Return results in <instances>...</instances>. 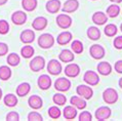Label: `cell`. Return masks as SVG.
<instances>
[{
	"instance_id": "cell-1",
	"label": "cell",
	"mask_w": 122,
	"mask_h": 121,
	"mask_svg": "<svg viewBox=\"0 0 122 121\" xmlns=\"http://www.w3.org/2000/svg\"><path fill=\"white\" fill-rule=\"evenodd\" d=\"M37 43H38V46L42 49H49L51 48L56 43V39L51 34L49 33H43L38 37V40H37Z\"/></svg>"
},
{
	"instance_id": "cell-2",
	"label": "cell",
	"mask_w": 122,
	"mask_h": 121,
	"mask_svg": "<svg viewBox=\"0 0 122 121\" xmlns=\"http://www.w3.org/2000/svg\"><path fill=\"white\" fill-rule=\"evenodd\" d=\"M118 92L113 87H108L103 92V100L107 105H113L118 101Z\"/></svg>"
},
{
	"instance_id": "cell-3",
	"label": "cell",
	"mask_w": 122,
	"mask_h": 121,
	"mask_svg": "<svg viewBox=\"0 0 122 121\" xmlns=\"http://www.w3.org/2000/svg\"><path fill=\"white\" fill-rule=\"evenodd\" d=\"M45 66H46L45 59L41 55L34 56L29 63V67H30V69H31V71H33V72L42 71V70L45 68Z\"/></svg>"
},
{
	"instance_id": "cell-4",
	"label": "cell",
	"mask_w": 122,
	"mask_h": 121,
	"mask_svg": "<svg viewBox=\"0 0 122 121\" xmlns=\"http://www.w3.org/2000/svg\"><path fill=\"white\" fill-rule=\"evenodd\" d=\"M56 25L59 28L63 29V30H67L72 26L73 20L69 15H67V13L64 12V13L57 15L56 19Z\"/></svg>"
},
{
	"instance_id": "cell-5",
	"label": "cell",
	"mask_w": 122,
	"mask_h": 121,
	"mask_svg": "<svg viewBox=\"0 0 122 121\" xmlns=\"http://www.w3.org/2000/svg\"><path fill=\"white\" fill-rule=\"evenodd\" d=\"M83 81L89 86H97L100 83V76L99 73L88 70L84 73L83 75Z\"/></svg>"
},
{
	"instance_id": "cell-6",
	"label": "cell",
	"mask_w": 122,
	"mask_h": 121,
	"mask_svg": "<svg viewBox=\"0 0 122 121\" xmlns=\"http://www.w3.org/2000/svg\"><path fill=\"white\" fill-rule=\"evenodd\" d=\"M46 69H47V72H48L50 75L52 76H57L60 75L63 71V67H62V64H61L57 60H50L46 65Z\"/></svg>"
},
{
	"instance_id": "cell-7",
	"label": "cell",
	"mask_w": 122,
	"mask_h": 121,
	"mask_svg": "<svg viewBox=\"0 0 122 121\" xmlns=\"http://www.w3.org/2000/svg\"><path fill=\"white\" fill-rule=\"evenodd\" d=\"M71 85H72V83L68 78L66 77H60V78H57L56 81H55V86L56 90L60 92H66L68 91L70 88H71Z\"/></svg>"
},
{
	"instance_id": "cell-8",
	"label": "cell",
	"mask_w": 122,
	"mask_h": 121,
	"mask_svg": "<svg viewBox=\"0 0 122 121\" xmlns=\"http://www.w3.org/2000/svg\"><path fill=\"white\" fill-rule=\"evenodd\" d=\"M89 55L93 60H102L106 55V50L101 44H92L89 47Z\"/></svg>"
},
{
	"instance_id": "cell-9",
	"label": "cell",
	"mask_w": 122,
	"mask_h": 121,
	"mask_svg": "<svg viewBox=\"0 0 122 121\" xmlns=\"http://www.w3.org/2000/svg\"><path fill=\"white\" fill-rule=\"evenodd\" d=\"M76 92L77 95L83 97L84 100H90L93 96V89L91 88L89 85H85V84H80L76 87Z\"/></svg>"
},
{
	"instance_id": "cell-10",
	"label": "cell",
	"mask_w": 122,
	"mask_h": 121,
	"mask_svg": "<svg viewBox=\"0 0 122 121\" xmlns=\"http://www.w3.org/2000/svg\"><path fill=\"white\" fill-rule=\"evenodd\" d=\"M80 71L81 70H80L79 65L71 62L65 67L64 73H65L66 77H68V78H76L77 76H79Z\"/></svg>"
},
{
	"instance_id": "cell-11",
	"label": "cell",
	"mask_w": 122,
	"mask_h": 121,
	"mask_svg": "<svg viewBox=\"0 0 122 121\" xmlns=\"http://www.w3.org/2000/svg\"><path fill=\"white\" fill-rule=\"evenodd\" d=\"M111 115H112V111L107 106H102L100 108H97L96 110V112H94V117L99 121H104V120L109 119Z\"/></svg>"
},
{
	"instance_id": "cell-12",
	"label": "cell",
	"mask_w": 122,
	"mask_h": 121,
	"mask_svg": "<svg viewBox=\"0 0 122 121\" xmlns=\"http://www.w3.org/2000/svg\"><path fill=\"white\" fill-rule=\"evenodd\" d=\"M28 15L27 13L23 10H16L15 12H12V15L10 16L11 22L16 26H22L27 22Z\"/></svg>"
},
{
	"instance_id": "cell-13",
	"label": "cell",
	"mask_w": 122,
	"mask_h": 121,
	"mask_svg": "<svg viewBox=\"0 0 122 121\" xmlns=\"http://www.w3.org/2000/svg\"><path fill=\"white\" fill-rule=\"evenodd\" d=\"M52 84V80L50 78L49 75L47 74H43V75L39 76L37 79V85L41 90H47L51 87Z\"/></svg>"
},
{
	"instance_id": "cell-14",
	"label": "cell",
	"mask_w": 122,
	"mask_h": 121,
	"mask_svg": "<svg viewBox=\"0 0 122 121\" xmlns=\"http://www.w3.org/2000/svg\"><path fill=\"white\" fill-rule=\"evenodd\" d=\"M79 1L78 0H67L62 6V11L65 13H73L79 8Z\"/></svg>"
},
{
	"instance_id": "cell-15",
	"label": "cell",
	"mask_w": 122,
	"mask_h": 121,
	"mask_svg": "<svg viewBox=\"0 0 122 121\" xmlns=\"http://www.w3.org/2000/svg\"><path fill=\"white\" fill-rule=\"evenodd\" d=\"M35 32L31 29H26L21 33L20 35V40L24 43V44H31L35 40Z\"/></svg>"
},
{
	"instance_id": "cell-16",
	"label": "cell",
	"mask_w": 122,
	"mask_h": 121,
	"mask_svg": "<svg viewBox=\"0 0 122 121\" xmlns=\"http://www.w3.org/2000/svg\"><path fill=\"white\" fill-rule=\"evenodd\" d=\"M47 25H48V21L44 16H37V18L34 19V21L32 22V27L33 30L35 31H42V30H45Z\"/></svg>"
},
{
	"instance_id": "cell-17",
	"label": "cell",
	"mask_w": 122,
	"mask_h": 121,
	"mask_svg": "<svg viewBox=\"0 0 122 121\" xmlns=\"http://www.w3.org/2000/svg\"><path fill=\"white\" fill-rule=\"evenodd\" d=\"M61 8H62V2L60 0H48L45 4V9L47 12L51 13H57Z\"/></svg>"
},
{
	"instance_id": "cell-18",
	"label": "cell",
	"mask_w": 122,
	"mask_h": 121,
	"mask_svg": "<svg viewBox=\"0 0 122 121\" xmlns=\"http://www.w3.org/2000/svg\"><path fill=\"white\" fill-rule=\"evenodd\" d=\"M28 105L33 110H39L43 107V101L39 96L33 95L28 99Z\"/></svg>"
},
{
	"instance_id": "cell-19",
	"label": "cell",
	"mask_w": 122,
	"mask_h": 121,
	"mask_svg": "<svg viewBox=\"0 0 122 121\" xmlns=\"http://www.w3.org/2000/svg\"><path fill=\"white\" fill-rule=\"evenodd\" d=\"M112 66L109 62H101L97 64V73L102 76H109L110 74L112 73Z\"/></svg>"
},
{
	"instance_id": "cell-20",
	"label": "cell",
	"mask_w": 122,
	"mask_h": 121,
	"mask_svg": "<svg viewBox=\"0 0 122 121\" xmlns=\"http://www.w3.org/2000/svg\"><path fill=\"white\" fill-rule=\"evenodd\" d=\"M91 21L97 26H103L108 22V15L103 11H96L91 16Z\"/></svg>"
},
{
	"instance_id": "cell-21",
	"label": "cell",
	"mask_w": 122,
	"mask_h": 121,
	"mask_svg": "<svg viewBox=\"0 0 122 121\" xmlns=\"http://www.w3.org/2000/svg\"><path fill=\"white\" fill-rule=\"evenodd\" d=\"M70 104L75 107L77 110H84L87 106L86 100H84L83 97H81L79 96H73L70 99Z\"/></svg>"
},
{
	"instance_id": "cell-22",
	"label": "cell",
	"mask_w": 122,
	"mask_h": 121,
	"mask_svg": "<svg viewBox=\"0 0 122 121\" xmlns=\"http://www.w3.org/2000/svg\"><path fill=\"white\" fill-rule=\"evenodd\" d=\"M72 39H73L72 33L69 31H64L61 33V34H59V36H57V38H56V42L59 45L64 46V45L69 44V43L72 41Z\"/></svg>"
},
{
	"instance_id": "cell-23",
	"label": "cell",
	"mask_w": 122,
	"mask_h": 121,
	"mask_svg": "<svg viewBox=\"0 0 122 121\" xmlns=\"http://www.w3.org/2000/svg\"><path fill=\"white\" fill-rule=\"evenodd\" d=\"M74 59H75V55L71 49H63L62 51L60 52L59 55V60L62 63H71L73 62Z\"/></svg>"
},
{
	"instance_id": "cell-24",
	"label": "cell",
	"mask_w": 122,
	"mask_h": 121,
	"mask_svg": "<svg viewBox=\"0 0 122 121\" xmlns=\"http://www.w3.org/2000/svg\"><path fill=\"white\" fill-rule=\"evenodd\" d=\"M63 115H64V117H65L66 120H73V119H75L77 117V115H78L77 109L72 105L66 106L65 108H64Z\"/></svg>"
},
{
	"instance_id": "cell-25",
	"label": "cell",
	"mask_w": 122,
	"mask_h": 121,
	"mask_svg": "<svg viewBox=\"0 0 122 121\" xmlns=\"http://www.w3.org/2000/svg\"><path fill=\"white\" fill-rule=\"evenodd\" d=\"M30 91H31V85H30V83H28V82H23L21 84H19L15 89L16 96H21V97L28 96Z\"/></svg>"
},
{
	"instance_id": "cell-26",
	"label": "cell",
	"mask_w": 122,
	"mask_h": 121,
	"mask_svg": "<svg viewBox=\"0 0 122 121\" xmlns=\"http://www.w3.org/2000/svg\"><path fill=\"white\" fill-rule=\"evenodd\" d=\"M3 103L6 107L8 108H13L18 105L19 100H18V96L13 95V93H7L6 96H4L3 97Z\"/></svg>"
},
{
	"instance_id": "cell-27",
	"label": "cell",
	"mask_w": 122,
	"mask_h": 121,
	"mask_svg": "<svg viewBox=\"0 0 122 121\" xmlns=\"http://www.w3.org/2000/svg\"><path fill=\"white\" fill-rule=\"evenodd\" d=\"M86 35L90 40H92V41H97V40H99L101 38L102 34H101V30L97 28V27L92 26V27H89V28L87 29Z\"/></svg>"
},
{
	"instance_id": "cell-28",
	"label": "cell",
	"mask_w": 122,
	"mask_h": 121,
	"mask_svg": "<svg viewBox=\"0 0 122 121\" xmlns=\"http://www.w3.org/2000/svg\"><path fill=\"white\" fill-rule=\"evenodd\" d=\"M38 1L37 0H22V7L25 11L31 12L37 8Z\"/></svg>"
},
{
	"instance_id": "cell-29",
	"label": "cell",
	"mask_w": 122,
	"mask_h": 121,
	"mask_svg": "<svg viewBox=\"0 0 122 121\" xmlns=\"http://www.w3.org/2000/svg\"><path fill=\"white\" fill-rule=\"evenodd\" d=\"M120 11H121L120 6L117 5L116 3H113V4H111V5H109V6L107 7L106 15H108V18L114 19V18H117V16L119 15Z\"/></svg>"
},
{
	"instance_id": "cell-30",
	"label": "cell",
	"mask_w": 122,
	"mask_h": 121,
	"mask_svg": "<svg viewBox=\"0 0 122 121\" xmlns=\"http://www.w3.org/2000/svg\"><path fill=\"white\" fill-rule=\"evenodd\" d=\"M34 53H35V49L32 45L26 44L25 46H23L21 48V55L24 59H31L33 58Z\"/></svg>"
},
{
	"instance_id": "cell-31",
	"label": "cell",
	"mask_w": 122,
	"mask_h": 121,
	"mask_svg": "<svg viewBox=\"0 0 122 121\" xmlns=\"http://www.w3.org/2000/svg\"><path fill=\"white\" fill-rule=\"evenodd\" d=\"M6 62H7L9 67H16V66L20 65V63H21V58H20V55L18 53L11 52L7 55Z\"/></svg>"
},
{
	"instance_id": "cell-32",
	"label": "cell",
	"mask_w": 122,
	"mask_h": 121,
	"mask_svg": "<svg viewBox=\"0 0 122 121\" xmlns=\"http://www.w3.org/2000/svg\"><path fill=\"white\" fill-rule=\"evenodd\" d=\"M11 69L8 66H1L0 67V80L6 81V80L10 79L11 77Z\"/></svg>"
},
{
	"instance_id": "cell-33",
	"label": "cell",
	"mask_w": 122,
	"mask_h": 121,
	"mask_svg": "<svg viewBox=\"0 0 122 121\" xmlns=\"http://www.w3.org/2000/svg\"><path fill=\"white\" fill-rule=\"evenodd\" d=\"M71 50L75 55H81L84 50L83 43L80 40H74V41L71 42Z\"/></svg>"
},
{
	"instance_id": "cell-34",
	"label": "cell",
	"mask_w": 122,
	"mask_h": 121,
	"mask_svg": "<svg viewBox=\"0 0 122 121\" xmlns=\"http://www.w3.org/2000/svg\"><path fill=\"white\" fill-rule=\"evenodd\" d=\"M52 102L56 106H64L67 103V96L62 92H57L52 96Z\"/></svg>"
},
{
	"instance_id": "cell-35",
	"label": "cell",
	"mask_w": 122,
	"mask_h": 121,
	"mask_svg": "<svg viewBox=\"0 0 122 121\" xmlns=\"http://www.w3.org/2000/svg\"><path fill=\"white\" fill-rule=\"evenodd\" d=\"M117 32H118V29L116 25H114V24H108L104 28V33L107 37H114L117 34Z\"/></svg>"
},
{
	"instance_id": "cell-36",
	"label": "cell",
	"mask_w": 122,
	"mask_h": 121,
	"mask_svg": "<svg viewBox=\"0 0 122 121\" xmlns=\"http://www.w3.org/2000/svg\"><path fill=\"white\" fill-rule=\"evenodd\" d=\"M47 114H48L49 118L51 119H59L61 115H62V112H61V110L57 108V106H52L50 107V108L48 109V111H47Z\"/></svg>"
},
{
	"instance_id": "cell-37",
	"label": "cell",
	"mask_w": 122,
	"mask_h": 121,
	"mask_svg": "<svg viewBox=\"0 0 122 121\" xmlns=\"http://www.w3.org/2000/svg\"><path fill=\"white\" fill-rule=\"evenodd\" d=\"M9 24L6 20H0V35H6L9 32Z\"/></svg>"
},
{
	"instance_id": "cell-38",
	"label": "cell",
	"mask_w": 122,
	"mask_h": 121,
	"mask_svg": "<svg viewBox=\"0 0 122 121\" xmlns=\"http://www.w3.org/2000/svg\"><path fill=\"white\" fill-rule=\"evenodd\" d=\"M27 119H28L29 121H42L43 117H42V115L40 113L36 112V111H32V112H30L28 114Z\"/></svg>"
},
{
	"instance_id": "cell-39",
	"label": "cell",
	"mask_w": 122,
	"mask_h": 121,
	"mask_svg": "<svg viewBox=\"0 0 122 121\" xmlns=\"http://www.w3.org/2000/svg\"><path fill=\"white\" fill-rule=\"evenodd\" d=\"M78 119H79V121H91L92 120V115L88 111H83L79 114Z\"/></svg>"
},
{
	"instance_id": "cell-40",
	"label": "cell",
	"mask_w": 122,
	"mask_h": 121,
	"mask_svg": "<svg viewBox=\"0 0 122 121\" xmlns=\"http://www.w3.org/2000/svg\"><path fill=\"white\" fill-rule=\"evenodd\" d=\"M5 119L7 121H19L20 120V114L15 111H11L6 115Z\"/></svg>"
},
{
	"instance_id": "cell-41",
	"label": "cell",
	"mask_w": 122,
	"mask_h": 121,
	"mask_svg": "<svg viewBox=\"0 0 122 121\" xmlns=\"http://www.w3.org/2000/svg\"><path fill=\"white\" fill-rule=\"evenodd\" d=\"M113 45H114V47L118 50L122 49V36H117L116 38L114 39Z\"/></svg>"
},
{
	"instance_id": "cell-42",
	"label": "cell",
	"mask_w": 122,
	"mask_h": 121,
	"mask_svg": "<svg viewBox=\"0 0 122 121\" xmlns=\"http://www.w3.org/2000/svg\"><path fill=\"white\" fill-rule=\"evenodd\" d=\"M8 45L4 42H0V56H4L8 53Z\"/></svg>"
},
{
	"instance_id": "cell-43",
	"label": "cell",
	"mask_w": 122,
	"mask_h": 121,
	"mask_svg": "<svg viewBox=\"0 0 122 121\" xmlns=\"http://www.w3.org/2000/svg\"><path fill=\"white\" fill-rule=\"evenodd\" d=\"M114 69L118 74H122V60H119L115 63L114 65Z\"/></svg>"
},
{
	"instance_id": "cell-44",
	"label": "cell",
	"mask_w": 122,
	"mask_h": 121,
	"mask_svg": "<svg viewBox=\"0 0 122 121\" xmlns=\"http://www.w3.org/2000/svg\"><path fill=\"white\" fill-rule=\"evenodd\" d=\"M7 2H8V0H0V6L5 5Z\"/></svg>"
},
{
	"instance_id": "cell-45",
	"label": "cell",
	"mask_w": 122,
	"mask_h": 121,
	"mask_svg": "<svg viewBox=\"0 0 122 121\" xmlns=\"http://www.w3.org/2000/svg\"><path fill=\"white\" fill-rule=\"evenodd\" d=\"M110 1L113 2V3H116V4H120L122 2V0H110Z\"/></svg>"
},
{
	"instance_id": "cell-46",
	"label": "cell",
	"mask_w": 122,
	"mask_h": 121,
	"mask_svg": "<svg viewBox=\"0 0 122 121\" xmlns=\"http://www.w3.org/2000/svg\"><path fill=\"white\" fill-rule=\"evenodd\" d=\"M118 85H119V87H120V88L122 89V77H121V78L119 79V81H118Z\"/></svg>"
},
{
	"instance_id": "cell-47",
	"label": "cell",
	"mask_w": 122,
	"mask_h": 121,
	"mask_svg": "<svg viewBox=\"0 0 122 121\" xmlns=\"http://www.w3.org/2000/svg\"><path fill=\"white\" fill-rule=\"evenodd\" d=\"M2 96H3V92H2V89L0 88V101H1V99H2Z\"/></svg>"
},
{
	"instance_id": "cell-48",
	"label": "cell",
	"mask_w": 122,
	"mask_h": 121,
	"mask_svg": "<svg viewBox=\"0 0 122 121\" xmlns=\"http://www.w3.org/2000/svg\"><path fill=\"white\" fill-rule=\"evenodd\" d=\"M120 31H121V32H122V24H121V25H120Z\"/></svg>"
},
{
	"instance_id": "cell-49",
	"label": "cell",
	"mask_w": 122,
	"mask_h": 121,
	"mask_svg": "<svg viewBox=\"0 0 122 121\" xmlns=\"http://www.w3.org/2000/svg\"><path fill=\"white\" fill-rule=\"evenodd\" d=\"M91 1H97V0H91Z\"/></svg>"
},
{
	"instance_id": "cell-50",
	"label": "cell",
	"mask_w": 122,
	"mask_h": 121,
	"mask_svg": "<svg viewBox=\"0 0 122 121\" xmlns=\"http://www.w3.org/2000/svg\"><path fill=\"white\" fill-rule=\"evenodd\" d=\"M121 15H122V13H121Z\"/></svg>"
}]
</instances>
